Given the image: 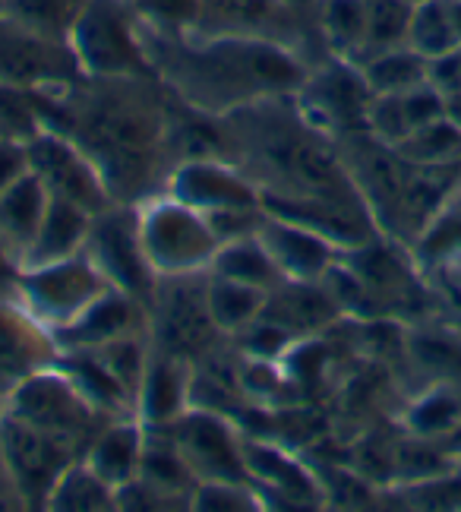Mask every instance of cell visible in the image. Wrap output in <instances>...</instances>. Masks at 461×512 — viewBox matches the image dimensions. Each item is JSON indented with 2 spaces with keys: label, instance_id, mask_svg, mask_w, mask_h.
Listing matches in <instances>:
<instances>
[{
  "label": "cell",
  "instance_id": "1",
  "mask_svg": "<svg viewBox=\"0 0 461 512\" xmlns=\"http://www.w3.org/2000/svg\"><path fill=\"white\" fill-rule=\"evenodd\" d=\"M42 127L89 155L114 203L139 206L174 171V95L158 76H83L60 89H32Z\"/></svg>",
  "mask_w": 461,
  "mask_h": 512
},
{
  "label": "cell",
  "instance_id": "2",
  "mask_svg": "<svg viewBox=\"0 0 461 512\" xmlns=\"http://www.w3.org/2000/svg\"><path fill=\"white\" fill-rule=\"evenodd\" d=\"M218 124L222 159L250 177L259 203L364 206L338 143L307 121L294 95L263 98L218 117Z\"/></svg>",
  "mask_w": 461,
  "mask_h": 512
},
{
  "label": "cell",
  "instance_id": "3",
  "mask_svg": "<svg viewBox=\"0 0 461 512\" xmlns=\"http://www.w3.org/2000/svg\"><path fill=\"white\" fill-rule=\"evenodd\" d=\"M143 38L152 73L168 92L212 117H225L263 98L294 95L313 67L291 45L256 35L190 32L165 38L143 32Z\"/></svg>",
  "mask_w": 461,
  "mask_h": 512
},
{
  "label": "cell",
  "instance_id": "4",
  "mask_svg": "<svg viewBox=\"0 0 461 512\" xmlns=\"http://www.w3.org/2000/svg\"><path fill=\"white\" fill-rule=\"evenodd\" d=\"M146 336L155 351L190 364L228 339L209 310V272L158 275L146 304Z\"/></svg>",
  "mask_w": 461,
  "mask_h": 512
},
{
  "label": "cell",
  "instance_id": "5",
  "mask_svg": "<svg viewBox=\"0 0 461 512\" xmlns=\"http://www.w3.org/2000/svg\"><path fill=\"white\" fill-rule=\"evenodd\" d=\"M136 215L139 238H143L146 260L155 275L209 272L222 244L203 212L162 190L139 203Z\"/></svg>",
  "mask_w": 461,
  "mask_h": 512
},
{
  "label": "cell",
  "instance_id": "6",
  "mask_svg": "<svg viewBox=\"0 0 461 512\" xmlns=\"http://www.w3.org/2000/svg\"><path fill=\"white\" fill-rule=\"evenodd\" d=\"M83 76H155L130 0H89L70 32Z\"/></svg>",
  "mask_w": 461,
  "mask_h": 512
},
{
  "label": "cell",
  "instance_id": "7",
  "mask_svg": "<svg viewBox=\"0 0 461 512\" xmlns=\"http://www.w3.org/2000/svg\"><path fill=\"white\" fill-rule=\"evenodd\" d=\"M0 411H7V415L19 421L35 424L54 433V437L79 446L83 456L89 443L95 440V433L108 421H114V418H105L67 377V370H60L57 364L35 373L23 386H16L4 399V408Z\"/></svg>",
  "mask_w": 461,
  "mask_h": 512
},
{
  "label": "cell",
  "instance_id": "8",
  "mask_svg": "<svg viewBox=\"0 0 461 512\" xmlns=\"http://www.w3.org/2000/svg\"><path fill=\"white\" fill-rule=\"evenodd\" d=\"M108 279L86 253L67 256L57 263L19 269L16 301L51 332L64 329L83 313L95 298L108 291Z\"/></svg>",
  "mask_w": 461,
  "mask_h": 512
},
{
  "label": "cell",
  "instance_id": "9",
  "mask_svg": "<svg viewBox=\"0 0 461 512\" xmlns=\"http://www.w3.org/2000/svg\"><path fill=\"white\" fill-rule=\"evenodd\" d=\"M165 427L171 430V440L196 484H250L244 462V430L228 415L190 405L184 415Z\"/></svg>",
  "mask_w": 461,
  "mask_h": 512
},
{
  "label": "cell",
  "instance_id": "10",
  "mask_svg": "<svg viewBox=\"0 0 461 512\" xmlns=\"http://www.w3.org/2000/svg\"><path fill=\"white\" fill-rule=\"evenodd\" d=\"M294 102L310 124L329 133L332 140H342L348 133L367 130L373 92L354 61L329 54L310 67L304 86L294 92Z\"/></svg>",
  "mask_w": 461,
  "mask_h": 512
},
{
  "label": "cell",
  "instance_id": "11",
  "mask_svg": "<svg viewBox=\"0 0 461 512\" xmlns=\"http://www.w3.org/2000/svg\"><path fill=\"white\" fill-rule=\"evenodd\" d=\"M0 449L26 509H45L60 475L83 459V449L0 411Z\"/></svg>",
  "mask_w": 461,
  "mask_h": 512
},
{
  "label": "cell",
  "instance_id": "12",
  "mask_svg": "<svg viewBox=\"0 0 461 512\" xmlns=\"http://www.w3.org/2000/svg\"><path fill=\"white\" fill-rule=\"evenodd\" d=\"M83 253L98 266V272L105 275L111 288L127 291L136 301L149 304L158 275L146 260L136 206L111 203L108 209L95 212Z\"/></svg>",
  "mask_w": 461,
  "mask_h": 512
},
{
  "label": "cell",
  "instance_id": "13",
  "mask_svg": "<svg viewBox=\"0 0 461 512\" xmlns=\"http://www.w3.org/2000/svg\"><path fill=\"white\" fill-rule=\"evenodd\" d=\"M83 80L70 42H57L0 13V83L16 89H60Z\"/></svg>",
  "mask_w": 461,
  "mask_h": 512
},
{
  "label": "cell",
  "instance_id": "14",
  "mask_svg": "<svg viewBox=\"0 0 461 512\" xmlns=\"http://www.w3.org/2000/svg\"><path fill=\"white\" fill-rule=\"evenodd\" d=\"M26 159H29V171L42 181L48 196L67 200L92 215L114 203L102 174L89 162V155L73 140H67V136L42 130L35 140L26 143Z\"/></svg>",
  "mask_w": 461,
  "mask_h": 512
},
{
  "label": "cell",
  "instance_id": "15",
  "mask_svg": "<svg viewBox=\"0 0 461 512\" xmlns=\"http://www.w3.org/2000/svg\"><path fill=\"white\" fill-rule=\"evenodd\" d=\"M304 19H316L307 13H297L285 7L282 0H203V16H199L196 32L209 35H256V38H272V42L291 45L313 64L307 54L310 42H323L316 32V23Z\"/></svg>",
  "mask_w": 461,
  "mask_h": 512
},
{
  "label": "cell",
  "instance_id": "16",
  "mask_svg": "<svg viewBox=\"0 0 461 512\" xmlns=\"http://www.w3.org/2000/svg\"><path fill=\"white\" fill-rule=\"evenodd\" d=\"M244 462L250 471V484L256 487L263 506H291L313 509L326 506L323 481L313 468L300 462V456L272 437H244Z\"/></svg>",
  "mask_w": 461,
  "mask_h": 512
},
{
  "label": "cell",
  "instance_id": "17",
  "mask_svg": "<svg viewBox=\"0 0 461 512\" xmlns=\"http://www.w3.org/2000/svg\"><path fill=\"white\" fill-rule=\"evenodd\" d=\"M60 345L19 301H0V402L29 377L54 367Z\"/></svg>",
  "mask_w": 461,
  "mask_h": 512
},
{
  "label": "cell",
  "instance_id": "18",
  "mask_svg": "<svg viewBox=\"0 0 461 512\" xmlns=\"http://www.w3.org/2000/svg\"><path fill=\"white\" fill-rule=\"evenodd\" d=\"M165 190L187 206L199 209L203 215L218 209H244V206H263L259 203V190L250 177L231 165L228 159H190L180 162Z\"/></svg>",
  "mask_w": 461,
  "mask_h": 512
},
{
  "label": "cell",
  "instance_id": "19",
  "mask_svg": "<svg viewBox=\"0 0 461 512\" xmlns=\"http://www.w3.org/2000/svg\"><path fill=\"white\" fill-rule=\"evenodd\" d=\"M256 234H259V241L266 244L275 266L282 269V275L291 282H319L329 272V266L338 263V256L345 253L335 241H329L326 234H319L307 225L288 222V219H275L269 212Z\"/></svg>",
  "mask_w": 461,
  "mask_h": 512
},
{
  "label": "cell",
  "instance_id": "20",
  "mask_svg": "<svg viewBox=\"0 0 461 512\" xmlns=\"http://www.w3.org/2000/svg\"><path fill=\"white\" fill-rule=\"evenodd\" d=\"M130 332H146V304L133 294L108 288L102 298H95L73 323L54 332L60 351L70 348H102Z\"/></svg>",
  "mask_w": 461,
  "mask_h": 512
},
{
  "label": "cell",
  "instance_id": "21",
  "mask_svg": "<svg viewBox=\"0 0 461 512\" xmlns=\"http://www.w3.org/2000/svg\"><path fill=\"white\" fill-rule=\"evenodd\" d=\"M338 317H342V307L335 304L329 288L319 282H291L285 279L278 288L266 294V307L263 317L278 329H285L294 342L300 339H316L319 332H326Z\"/></svg>",
  "mask_w": 461,
  "mask_h": 512
},
{
  "label": "cell",
  "instance_id": "22",
  "mask_svg": "<svg viewBox=\"0 0 461 512\" xmlns=\"http://www.w3.org/2000/svg\"><path fill=\"white\" fill-rule=\"evenodd\" d=\"M190 383H193L190 361L152 348L146 377L136 396V418L149 427L177 421L190 408Z\"/></svg>",
  "mask_w": 461,
  "mask_h": 512
},
{
  "label": "cell",
  "instance_id": "23",
  "mask_svg": "<svg viewBox=\"0 0 461 512\" xmlns=\"http://www.w3.org/2000/svg\"><path fill=\"white\" fill-rule=\"evenodd\" d=\"M48 200H51L48 190L32 171L19 174L16 181L0 193V250H4L19 269L29 260V250L35 244V234H38V225H42Z\"/></svg>",
  "mask_w": 461,
  "mask_h": 512
},
{
  "label": "cell",
  "instance_id": "24",
  "mask_svg": "<svg viewBox=\"0 0 461 512\" xmlns=\"http://www.w3.org/2000/svg\"><path fill=\"white\" fill-rule=\"evenodd\" d=\"M143 440L146 424L139 418H114L95 433L83 462L102 478L108 487L120 490L124 484L139 478V462H143Z\"/></svg>",
  "mask_w": 461,
  "mask_h": 512
},
{
  "label": "cell",
  "instance_id": "25",
  "mask_svg": "<svg viewBox=\"0 0 461 512\" xmlns=\"http://www.w3.org/2000/svg\"><path fill=\"white\" fill-rule=\"evenodd\" d=\"M57 367L67 370V377L105 418H136V396L105 367L95 348L60 351Z\"/></svg>",
  "mask_w": 461,
  "mask_h": 512
},
{
  "label": "cell",
  "instance_id": "26",
  "mask_svg": "<svg viewBox=\"0 0 461 512\" xmlns=\"http://www.w3.org/2000/svg\"><path fill=\"white\" fill-rule=\"evenodd\" d=\"M89 228H92V212L51 196L48 209L42 215V225H38L35 244L29 250L26 266L57 263V260H67V256L83 253L86 238H89Z\"/></svg>",
  "mask_w": 461,
  "mask_h": 512
},
{
  "label": "cell",
  "instance_id": "27",
  "mask_svg": "<svg viewBox=\"0 0 461 512\" xmlns=\"http://www.w3.org/2000/svg\"><path fill=\"white\" fill-rule=\"evenodd\" d=\"M139 478L158 494H165L177 503L190 509V494H193V475L180 459V452L171 440V430L165 424H146V440H143V462H139Z\"/></svg>",
  "mask_w": 461,
  "mask_h": 512
},
{
  "label": "cell",
  "instance_id": "28",
  "mask_svg": "<svg viewBox=\"0 0 461 512\" xmlns=\"http://www.w3.org/2000/svg\"><path fill=\"white\" fill-rule=\"evenodd\" d=\"M313 16L326 54L357 64L367 38V0H319Z\"/></svg>",
  "mask_w": 461,
  "mask_h": 512
},
{
  "label": "cell",
  "instance_id": "29",
  "mask_svg": "<svg viewBox=\"0 0 461 512\" xmlns=\"http://www.w3.org/2000/svg\"><path fill=\"white\" fill-rule=\"evenodd\" d=\"M209 272L222 275V279H234V282H244L253 288H263V291H272L285 282L282 269L275 266L266 244L259 241V234L237 238V241H228V244L218 247Z\"/></svg>",
  "mask_w": 461,
  "mask_h": 512
},
{
  "label": "cell",
  "instance_id": "30",
  "mask_svg": "<svg viewBox=\"0 0 461 512\" xmlns=\"http://www.w3.org/2000/svg\"><path fill=\"white\" fill-rule=\"evenodd\" d=\"M266 294L263 288H253L234 279H222V275L209 272V310L215 326L222 329V336L234 339L237 332H244L263 317L266 307Z\"/></svg>",
  "mask_w": 461,
  "mask_h": 512
},
{
  "label": "cell",
  "instance_id": "31",
  "mask_svg": "<svg viewBox=\"0 0 461 512\" xmlns=\"http://www.w3.org/2000/svg\"><path fill=\"white\" fill-rule=\"evenodd\" d=\"M357 67H360V73H364V80H367L373 95L408 92V89H414L420 83H427V73H430L427 57H420L408 45H398V48H389V51L370 54Z\"/></svg>",
  "mask_w": 461,
  "mask_h": 512
},
{
  "label": "cell",
  "instance_id": "32",
  "mask_svg": "<svg viewBox=\"0 0 461 512\" xmlns=\"http://www.w3.org/2000/svg\"><path fill=\"white\" fill-rule=\"evenodd\" d=\"M45 509H51V512H108V509H117L114 487H108L83 459H79L60 475V481L48 494Z\"/></svg>",
  "mask_w": 461,
  "mask_h": 512
},
{
  "label": "cell",
  "instance_id": "33",
  "mask_svg": "<svg viewBox=\"0 0 461 512\" xmlns=\"http://www.w3.org/2000/svg\"><path fill=\"white\" fill-rule=\"evenodd\" d=\"M89 0H0V13L57 42H70L79 13Z\"/></svg>",
  "mask_w": 461,
  "mask_h": 512
},
{
  "label": "cell",
  "instance_id": "34",
  "mask_svg": "<svg viewBox=\"0 0 461 512\" xmlns=\"http://www.w3.org/2000/svg\"><path fill=\"white\" fill-rule=\"evenodd\" d=\"M395 149L411 165H455L461 159V127L446 114L439 121L414 130Z\"/></svg>",
  "mask_w": 461,
  "mask_h": 512
},
{
  "label": "cell",
  "instance_id": "35",
  "mask_svg": "<svg viewBox=\"0 0 461 512\" xmlns=\"http://www.w3.org/2000/svg\"><path fill=\"white\" fill-rule=\"evenodd\" d=\"M455 45H458V35L452 26L449 0H424V4H414L408 48H414L420 57L433 61V57L452 51Z\"/></svg>",
  "mask_w": 461,
  "mask_h": 512
},
{
  "label": "cell",
  "instance_id": "36",
  "mask_svg": "<svg viewBox=\"0 0 461 512\" xmlns=\"http://www.w3.org/2000/svg\"><path fill=\"white\" fill-rule=\"evenodd\" d=\"M411 13L414 4H408V0H367V38L357 64L370 54L408 45Z\"/></svg>",
  "mask_w": 461,
  "mask_h": 512
},
{
  "label": "cell",
  "instance_id": "37",
  "mask_svg": "<svg viewBox=\"0 0 461 512\" xmlns=\"http://www.w3.org/2000/svg\"><path fill=\"white\" fill-rule=\"evenodd\" d=\"M405 424L414 437H449L461 424V396L452 386H436L408 408Z\"/></svg>",
  "mask_w": 461,
  "mask_h": 512
},
{
  "label": "cell",
  "instance_id": "38",
  "mask_svg": "<svg viewBox=\"0 0 461 512\" xmlns=\"http://www.w3.org/2000/svg\"><path fill=\"white\" fill-rule=\"evenodd\" d=\"M139 26L152 35H190L199 29V16H203V0H130Z\"/></svg>",
  "mask_w": 461,
  "mask_h": 512
},
{
  "label": "cell",
  "instance_id": "39",
  "mask_svg": "<svg viewBox=\"0 0 461 512\" xmlns=\"http://www.w3.org/2000/svg\"><path fill=\"white\" fill-rule=\"evenodd\" d=\"M42 117H38L32 89H16L0 83V140L29 143L42 133Z\"/></svg>",
  "mask_w": 461,
  "mask_h": 512
},
{
  "label": "cell",
  "instance_id": "40",
  "mask_svg": "<svg viewBox=\"0 0 461 512\" xmlns=\"http://www.w3.org/2000/svg\"><path fill=\"white\" fill-rule=\"evenodd\" d=\"M190 509L199 512H253L266 509L253 484H196L190 494Z\"/></svg>",
  "mask_w": 461,
  "mask_h": 512
},
{
  "label": "cell",
  "instance_id": "41",
  "mask_svg": "<svg viewBox=\"0 0 461 512\" xmlns=\"http://www.w3.org/2000/svg\"><path fill=\"white\" fill-rule=\"evenodd\" d=\"M218 244H228L237 238H250L259 231V225L266 222V209L263 206H244V209H218L206 215Z\"/></svg>",
  "mask_w": 461,
  "mask_h": 512
},
{
  "label": "cell",
  "instance_id": "42",
  "mask_svg": "<svg viewBox=\"0 0 461 512\" xmlns=\"http://www.w3.org/2000/svg\"><path fill=\"white\" fill-rule=\"evenodd\" d=\"M427 83L446 98H458L461 95V45H455L452 51L439 54L430 61V73H427Z\"/></svg>",
  "mask_w": 461,
  "mask_h": 512
},
{
  "label": "cell",
  "instance_id": "43",
  "mask_svg": "<svg viewBox=\"0 0 461 512\" xmlns=\"http://www.w3.org/2000/svg\"><path fill=\"white\" fill-rule=\"evenodd\" d=\"M29 171L26 146L13 140H0V193H4L19 174Z\"/></svg>",
  "mask_w": 461,
  "mask_h": 512
},
{
  "label": "cell",
  "instance_id": "44",
  "mask_svg": "<svg viewBox=\"0 0 461 512\" xmlns=\"http://www.w3.org/2000/svg\"><path fill=\"white\" fill-rule=\"evenodd\" d=\"M0 509H26L23 500H19V490L10 478V468L4 459V449H0Z\"/></svg>",
  "mask_w": 461,
  "mask_h": 512
},
{
  "label": "cell",
  "instance_id": "45",
  "mask_svg": "<svg viewBox=\"0 0 461 512\" xmlns=\"http://www.w3.org/2000/svg\"><path fill=\"white\" fill-rule=\"evenodd\" d=\"M16 282H19V266L0 250V301H16Z\"/></svg>",
  "mask_w": 461,
  "mask_h": 512
},
{
  "label": "cell",
  "instance_id": "46",
  "mask_svg": "<svg viewBox=\"0 0 461 512\" xmlns=\"http://www.w3.org/2000/svg\"><path fill=\"white\" fill-rule=\"evenodd\" d=\"M285 7H291V10H297V13H307V16H313L316 13V4L319 0H282Z\"/></svg>",
  "mask_w": 461,
  "mask_h": 512
},
{
  "label": "cell",
  "instance_id": "47",
  "mask_svg": "<svg viewBox=\"0 0 461 512\" xmlns=\"http://www.w3.org/2000/svg\"><path fill=\"white\" fill-rule=\"evenodd\" d=\"M449 13H452V26L458 35V45H461V0H449Z\"/></svg>",
  "mask_w": 461,
  "mask_h": 512
},
{
  "label": "cell",
  "instance_id": "48",
  "mask_svg": "<svg viewBox=\"0 0 461 512\" xmlns=\"http://www.w3.org/2000/svg\"><path fill=\"white\" fill-rule=\"evenodd\" d=\"M446 105H449V117H452V121L461 127V95H458V98H449Z\"/></svg>",
  "mask_w": 461,
  "mask_h": 512
},
{
  "label": "cell",
  "instance_id": "49",
  "mask_svg": "<svg viewBox=\"0 0 461 512\" xmlns=\"http://www.w3.org/2000/svg\"><path fill=\"white\" fill-rule=\"evenodd\" d=\"M408 4H424V0H408Z\"/></svg>",
  "mask_w": 461,
  "mask_h": 512
},
{
  "label": "cell",
  "instance_id": "50",
  "mask_svg": "<svg viewBox=\"0 0 461 512\" xmlns=\"http://www.w3.org/2000/svg\"><path fill=\"white\" fill-rule=\"evenodd\" d=\"M0 408H4V402H0Z\"/></svg>",
  "mask_w": 461,
  "mask_h": 512
}]
</instances>
